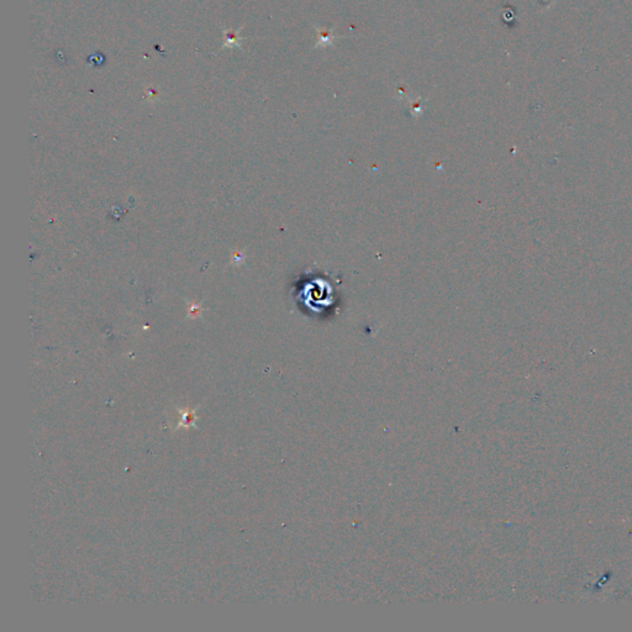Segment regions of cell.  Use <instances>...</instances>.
Listing matches in <instances>:
<instances>
[{"label":"cell","instance_id":"6da1fadb","mask_svg":"<svg viewBox=\"0 0 632 632\" xmlns=\"http://www.w3.org/2000/svg\"><path fill=\"white\" fill-rule=\"evenodd\" d=\"M296 303L312 318L330 316L338 305L336 284L320 272H307L296 282Z\"/></svg>","mask_w":632,"mask_h":632},{"label":"cell","instance_id":"7a4b0ae2","mask_svg":"<svg viewBox=\"0 0 632 632\" xmlns=\"http://www.w3.org/2000/svg\"><path fill=\"white\" fill-rule=\"evenodd\" d=\"M314 27L316 29V32H318V43L314 46V49H323V47H333L335 46V40L336 38H341V37L344 36H338L333 34V27L330 29V30L324 31L323 29H320L319 26L314 25Z\"/></svg>","mask_w":632,"mask_h":632}]
</instances>
